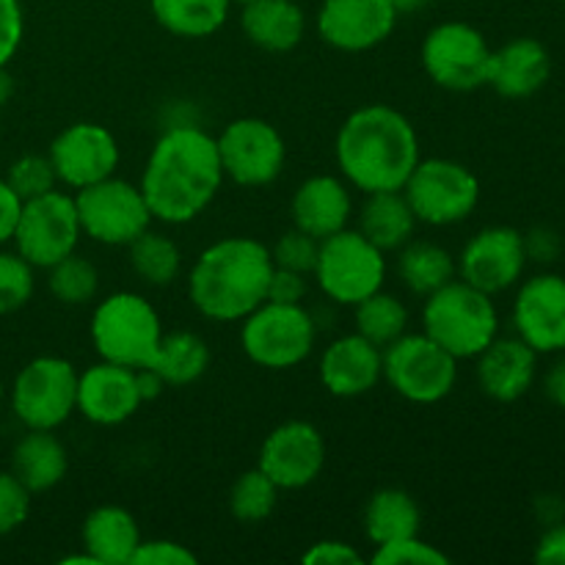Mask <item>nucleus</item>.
I'll return each mask as SVG.
<instances>
[{
	"mask_svg": "<svg viewBox=\"0 0 565 565\" xmlns=\"http://www.w3.org/2000/svg\"><path fill=\"white\" fill-rule=\"evenodd\" d=\"M224 180L215 138L196 125H177L154 141L138 188L154 221L180 226L210 207Z\"/></svg>",
	"mask_w": 565,
	"mask_h": 565,
	"instance_id": "1",
	"label": "nucleus"
},
{
	"mask_svg": "<svg viewBox=\"0 0 565 565\" xmlns=\"http://www.w3.org/2000/svg\"><path fill=\"white\" fill-rule=\"evenodd\" d=\"M342 180L367 193L403 191L417 163L419 136L412 119L384 103L364 105L342 121L334 141Z\"/></svg>",
	"mask_w": 565,
	"mask_h": 565,
	"instance_id": "2",
	"label": "nucleus"
},
{
	"mask_svg": "<svg viewBox=\"0 0 565 565\" xmlns=\"http://www.w3.org/2000/svg\"><path fill=\"white\" fill-rule=\"evenodd\" d=\"M274 274L270 248L254 237L232 235L210 243L188 274L191 303L215 323H237L268 301Z\"/></svg>",
	"mask_w": 565,
	"mask_h": 565,
	"instance_id": "3",
	"label": "nucleus"
},
{
	"mask_svg": "<svg viewBox=\"0 0 565 565\" xmlns=\"http://www.w3.org/2000/svg\"><path fill=\"white\" fill-rule=\"evenodd\" d=\"M423 331L458 362L475 359L500 337L494 296L456 276L445 287L425 296Z\"/></svg>",
	"mask_w": 565,
	"mask_h": 565,
	"instance_id": "4",
	"label": "nucleus"
},
{
	"mask_svg": "<svg viewBox=\"0 0 565 565\" xmlns=\"http://www.w3.org/2000/svg\"><path fill=\"white\" fill-rule=\"evenodd\" d=\"M160 315L141 292H110L94 307L92 345L103 362L147 367L163 340Z\"/></svg>",
	"mask_w": 565,
	"mask_h": 565,
	"instance_id": "5",
	"label": "nucleus"
},
{
	"mask_svg": "<svg viewBox=\"0 0 565 565\" xmlns=\"http://www.w3.org/2000/svg\"><path fill=\"white\" fill-rule=\"evenodd\" d=\"M312 276L329 301L356 307L367 296L384 290L386 254L362 232L345 226L320 241Z\"/></svg>",
	"mask_w": 565,
	"mask_h": 565,
	"instance_id": "6",
	"label": "nucleus"
},
{
	"mask_svg": "<svg viewBox=\"0 0 565 565\" xmlns=\"http://www.w3.org/2000/svg\"><path fill=\"white\" fill-rule=\"evenodd\" d=\"M241 323L243 353L265 370L298 367L307 362L318 340V326L303 303L265 301Z\"/></svg>",
	"mask_w": 565,
	"mask_h": 565,
	"instance_id": "7",
	"label": "nucleus"
},
{
	"mask_svg": "<svg viewBox=\"0 0 565 565\" xmlns=\"http://www.w3.org/2000/svg\"><path fill=\"white\" fill-rule=\"evenodd\" d=\"M384 381L408 403L430 406L456 390L458 359L428 334H403L384 348Z\"/></svg>",
	"mask_w": 565,
	"mask_h": 565,
	"instance_id": "8",
	"label": "nucleus"
},
{
	"mask_svg": "<svg viewBox=\"0 0 565 565\" xmlns=\"http://www.w3.org/2000/svg\"><path fill=\"white\" fill-rule=\"evenodd\" d=\"M419 224L452 226L467 221L480 204V180L472 169L450 158L419 160L403 185Z\"/></svg>",
	"mask_w": 565,
	"mask_h": 565,
	"instance_id": "9",
	"label": "nucleus"
},
{
	"mask_svg": "<svg viewBox=\"0 0 565 565\" xmlns=\"http://www.w3.org/2000/svg\"><path fill=\"white\" fill-rule=\"evenodd\" d=\"M83 230L77 221L75 196L64 191H47L20 204L14 224V252L33 268H53L64 257L77 252Z\"/></svg>",
	"mask_w": 565,
	"mask_h": 565,
	"instance_id": "10",
	"label": "nucleus"
},
{
	"mask_svg": "<svg viewBox=\"0 0 565 565\" xmlns=\"http://www.w3.org/2000/svg\"><path fill=\"white\" fill-rule=\"evenodd\" d=\"M11 412L28 430H55L77 412V370L70 359L36 356L11 384Z\"/></svg>",
	"mask_w": 565,
	"mask_h": 565,
	"instance_id": "11",
	"label": "nucleus"
},
{
	"mask_svg": "<svg viewBox=\"0 0 565 565\" xmlns=\"http://www.w3.org/2000/svg\"><path fill=\"white\" fill-rule=\"evenodd\" d=\"M75 207L83 235L103 246H130L154 221L141 188L116 174L75 191Z\"/></svg>",
	"mask_w": 565,
	"mask_h": 565,
	"instance_id": "12",
	"label": "nucleus"
},
{
	"mask_svg": "<svg viewBox=\"0 0 565 565\" xmlns=\"http://www.w3.org/2000/svg\"><path fill=\"white\" fill-rule=\"evenodd\" d=\"M491 53L483 33L469 22H441L423 39V70L447 92H475L489 83Z\"/></svg>",
	"mask_w": 565,
	"mask_h": 565,
	"instance_id": "13",
	"label": "nucleus"
},
{
	"mask_svg": "<svg viewBox=\"0 0 565 565\" xmlns=\"http://www.w3.org/2000/svg\"><path fill=\"white\" fill-rule=\"evenodd\" d=\"M226 180L243 188H265L281 174L287 147L281 132L259 116L230 121L215 138Z\"/></svg>",
	"mask_w": 565,
	"mask_h": 565,
	"instance_id": "14",
	"label": "nucleus"
},
{
	"mask_svg": "<svg viewBox=\"0 0 565 565\" xmlns=\"http://www.w3.org/2000/svg\"><path fill=\"white\" fill-rule=\"evenodd\" d=\"M527 241L513 226H486L463 246L458 276L478 290L497 296L522 281L527 268Z\"/></svg>",
	"mask_w": 565,
	"mask_h": 565,
	"instance_id": "15",
	"label": "nucleus"
},
{
	"mask_svg": "<svg viewBox=\"0 0 565 565\" xmlns=\"http://www.w3.org/2000/svg\"><path fill=\"white\" fill-rule=\"evenodd\" d=\"M257 467L281 491L312 486L326 467V439L307 419H290L265 436Z\"/></svg>",
	"mask_w": 565,
	"mask_h": 565,
	"instance_id": "16",
	"label": "nucleus"
},
{
	"mask_svg": "<svg viewBox=\"0 0 565 565\" xmlns=\"http://www.w3.org/2000/svg\"><path fill=\"white\" fill-rule=\"evenodd\" d=\"M50 163L61 185L81 191L116 174L119 143L108 127L97 121H75L64 127L50 143Z\"/></svg>",
	"mask_w": 565,
	"mask_h": 565,
	"instance_id": "17",
	"label": "nucleus"
},
{
	"mask_svg": "<svg viewBox=\"0 0 565 565\" xmlns=\"http://www.w3.org/2000/svg\"><path fill=\"white\" fill-rule=\"evenodd\" d=\"M513 329L535 353L565 351V279L539 274L522 281L513 301Z\"/></svg>",
	"mask_w": 565,
	"mask_h": 565,
	"instance_id": "18",
	"label": "nucleus"
},
{
	"mask_svg": "<svg viewBox=\"0 0 565 565\" xmlns=\"http://www.w3.org/2000/svg\"><path fill=\"white\" fill-rule=\"evenodd\" d=\"M397 11L390 0H323L318 33L342 53H367L392 36Z\"/></svg>",
	"mask_w": 565,
	"mask_h": 565,
	"instance_id": "19",
	"label": "nucleus"
},
{
	"mask_svg": "<svg viewBox=\"0 0 565 565\" xmlns=\"http://www.w3.org/2000/svg\"><path fill=\"white\" fill-rule=\"evenodd\" d=\"M136 370L121 364L103 362L77 373V414L94 425L114 428L127 423L141 406Z\"/></svg>",
	"mask_w": 565,
	"mask_h": 565,
	"instance_id": "20",
	"label": "nucleus"
},
{
	"mask_svg": "<svg viewBox=\"0 0 565 565\" xmlns=\"http://www.w3.org/2000/svg\"><path fill=\"white\" fill-rule=\"evenodd\" d=\"M320 384L334 397H362L384 379V348L373 345L362 334H345L329 342L320 356Z\"/></svg>",
	"mask_w": 565,
	"mask_h": 565,
	"instance_id": "21",
	"label": "nucleus"
},
{
	"mask_svg": "<svg viewBox=\"0 0 565 565\" xmlns=\"http://www.w3.org/2000/svg\"><path fill=\"white\" fill-rule=\"evenodd\" d=\"M475 359H478V384L491 401L516 403L533 390L539 353L519 337H497Z\"/></svg>",
	"mask_w": 565,
	"mask_h": 565,
	"instance_id": "22",
	"label": "nucleus"
},
{
	"mask_svg": "<svg viewBox=\"0 0 565 565\" xmlns=\"http://www.w3.org/2000/svg\"><path fill=\"white\" fill-rule=\"evenodd\" d=\"M292 226L307 235L323 237L337 235L351 224L353 196L351 185L342 177L315 174L296 188L290 202Z\"/></svg>",
	"mask_w": 565,
	"mask_h": 565,
	"instance_id": "23",
	"label": "nucleus"
},
{
	"mask_svg": "<svg viewBox=\"0 0 565 565\" xmlns=\"http://www.w3.org/2000/svg\"><path fill=\"white\" fill-rule=\"evenodd\" d=\"M550 75V50L539 39L519 36L491 53V70L486 86H491L505 99H527L546 86Z\"/></svg>",
	"mask_w": 565,
	"mask_h": 565,
	"instance_id": "24",
	"label": "nucleus"
},
{
	"mask_svg": "<svg viewBox=\"0 0 565 565\" xmlns=\"http://www.w3.org/2000/svg\"><path fill=\"white\" fill-rule=\"evenodd\" d=\"M248 42L268 53H290L307 31V17L296 0H248L241 14Z\"/></svg>",
	"mask_w": 565,
	"mask_h": 565,
	"instance_id": "25",
	"label": "nucleus"
},
{
	"mask_svg": "<svg viewBox=\"0 0 565 565\" xmlns=\"http://www.w3.org/2000/svg\"><path fill=\"white\" fill-rule=\"evenodd\" d=\"M141 544V530L127 508L99 505L83 522V550L97 565H127Z\"/></svg>",
	"mask_w": 565,
	"mask_h": 565,
	"instance_id": "26",
	"label": "nucleus"
},
{
	"mask_svg": "<svg viewBox=\"0 0 565 565\" xmlns=\"http://www.w3.org/2000/svg\"><path fill=\"white\" fill-rule=\"evenodd\" d=\"M66 469H70V456L64 441L53 430H28L11 452V472L25 483L31 494L55 489L66 478Z\"/></svg>",
	"mask_w": 565,
	"mask_h": 565,
	"instance_id": "27",
	"label": "nucleus"
},
{
	"mask_svg": "<svg viewBox=\"0 0 565 565\" xmlns=\"http://www.w3.org/2000/svg\"><path fill=\"white\" fill-rule=\"evenodd\" d=\"M417 224V215L403 191L367 193L362 210H359V232L384 254L406 246L414 237Z\"/></svg>",
	"mask_w": 565,
	"mask_h": 565,
	"instance_id": "28",
	"label": "nucleus"
},
{
	"mask_svg": "<svg viewBox=\"0 0 565 565\" xmlns=\"http://www.w3.org/2000/svg\"><path fill=\"white\" fill-rule=\"evenodd\" d=\"M423 513L417 500L403 489H381L364 508V533L375 546L419 535Z\"/></svg>",
	"mask_w": 565,
	"mask_h": 565,
	"instance_id": "29",
	"label": "nucleus"
},
{
	"mask_svg": "<svg viewBox=\"0 0 565 565\" xmlns=\"http://www.w3.org/2000/svg\"><path fill=\"white\" fill-rule=\"evenodd\" d=\"M397 276L417 296H430L458 276V263L434 241H408L397 248Z\"/></svg>",
	"mask_w": 565,
	"mask_h": 565,
	"instance_id": "30",
	"label": "nucleus"
},
{
	"mask_svg": "<svg viewBox=\"0 0 565 565\" xmlns=\"http://www.w3.org/2000/svg\"><path fill=\"white\" fill-rule=\"evenodd\" d=\"M163 31L180 39H204L221 31L232 0H149Z\"/></svg>",
	"mask_w": 565,
	"mask_h": 565,
	"instance_id": "31",
	"label": "nucleus"
},
{
	"mask_svg": "<svg viewBox=\"0 0 565 565\" xmlns=\"http://www.w3.org/2000/svg\"><path fill=\"white\" fill-rule=\"evenodd\" d=\"M147 367L158 370L166 386H188L207 373L210 345L193 331H171L163 334Z\"/></svg>",
	"mask_w": 565,
	"mask_h": 565,
	"instance_id": "32",
	"label": "nucleus"
},
{
	"mask_svg": "<svg viewBox=\"0 0 565 565\" xmlns=\"http://www.w3.org/2000/svg\"><path fill=\"white\" fill-rule=\"evenodd\" d=\"M130 265L141 281L149 287H166L180 276L182 254L180 246L163 232L147 230L130 243Z\"/></svg>",
	"mask_w": 565,
	"mask_h": 565,
	"instance_id": "33",
	"label": "nucleus"
},
{
	"mask_svg": "<svg viewBox=\"0 0 565 565\" xmlns=\"http://www.w3.org/2000/svg\"><path fill=\"white\" fill-rule=\"evenodd\" d=\"M356 334H362L364 340H370L373 345L386 348L390 342H395L397 337L406 334L408 329V309L401 298H395L392 292H373L364 301H359L356 307Z\"/></svg>",
	"mask_w": 565,
	"mask_h": 565,
	"instance_id": "34",
	"label": "nucleus"
},
{
	"mask_svg": "<svg viewBox=\"0 0 565 565\" xmlns=\"http://www.w3.org/2000/svg\"><path fill=\"white\" fill-rule=\"evenodd\" d=\"M281 489L263 472L248 469L232 483L230 489V513L243 524H259L276 511Z\"/></svg>",
	"mask_w": 565,
	"mask_h": 565,
	"instance_id": "35",
	"label": "nucleus"
},
{
	"mask_svg": "<svg viewBox=\"0 0 565 565\" xmlns=\"http://www.w3.org/2000/svg\"><path fill=\"white\" fill-rule=\"evenodd\" d=\"M47 287L55 301L66 307H83L94 301L99 292V274L94 263H88L81 254H70L53 268H47Z\"/></svg>",
	"mask_w": 565,
	"mask_h": 565,
	"instance_id": "36",
	"label": "nucleus"
},
{
	"mask_svg": "<svg viewBox=\"0 0 565 565\" xmlns=\"http://www.w3.org/2000/svg\"><path fill=\"white\" fill-rule=\"evenodd\" d=\"M3 180L17 193L20 202H28V199H36L58 188V177H55L53 163H50V154H22L20 160L9 166V174Z\"/></svg>",
	"mask_w": 565,
	"mask_h": 565,
	"instance_id": "37",
	"label": "nucleus"
},
{
	"mask_svg": "<svg viewBox=\"0 0 565 565\" xmlns=\"http://www.w3.org/2000/svg\"><path fill=\"white\" fill-rule=\"evenodd\" d=\"M33 265L17 252H0V318L25 307L33 296Z\"/></svg>",
	"mask_w": 565,
	"mask_h": 565,
	"instance_id": "38",
	"label": "nucleus"
},
{
	"mask_svg": "<svg viewBox=\"0 0 565 565\" xmlns=\"http://www.w3.org/2000/svg\"><path fill=\"white\" fill-rule=\"evenodd\" d=\"M318 248H320L318 237L307 235V232L292 226L290 232H285V235L274 243V248H270V259H274L276 268L298 270V274L312 276L315 263H318Z\"/></svg>",
	"mask_w": 565,
	"mask_h": 565,
	"instance_id": "39",
	"label": "nucleus"
},
{
	"mask_svg": "<svg viewBox=\"0 0 565 565\" xmlns=\"http://www.w3.org/2000/svg\"><path fill=\"white\" fill-rule=\"evenodd\" d=\"M375 565H447L450 557L434 544L423 541L419 535H408V539L390 541V544L375 546L373 555Z\"/></svg>",
	"mask_w": 565,
	"mask_h": 565,
	"instance_id": "40",
	"label": "nucleus"
},
{
	"mask_svg": "<svg viewBox=\"0 0 565 565\" xmlns=\"http://www.w3.org/2000/svg\"><path fill=\"white\" fill-rule=\"evenodd\" d=\"M31 513V491L14 472H0V535L22 527Z\"/></svg>",
	"mask_w": 565,
	"mask_h": 565,
	"instance_id": "41",
	"label": "nucleus"
},
{
	"mask_svg": "<svg viewBox=\"0 0 565 565\" xmlns=\"http://www.w3.org/2000/svg\"><path fill=\"white\" fill-rule=\"evenodd\" d=\"M199 557L193 555V550H188L185 544H177V541L154 539L138 544L136 555H132L130 565H196Z\"/></svg>",
	"mask_w": 565,
	"mask_h": 565,
	"instance_id": "42",
	"label": "nucleus"
},
{
	"mask_svg": "<svg viewBox=\"0 0 565 565\" xmlns=\"http://www.w3.org/2000/svg\"><path fill=\"white\" fill-rule=\"evenodd\" d=\"M22 31H25V17L20 0H0V70L9 66L20 50Z\"/></svg>",
	"mask_w": 565,
	"mask_h": 565,
	"instance_id": "43",
	"label": "nucleus"
},
{
	"mask_svg": "<svg viewBox=\"0 0 565 565\" xmlns=\"http://www.w3.org/2000/svg\"><path fill=\"white\" fill-rule=\"evenodd\" d=\"M307 565H362L364 557L345 541H318L301 555Z\"/></svg>",
	"mask_w": 565,
	"mask_h": 565,
	"instance_id": "44",
	"label": "nucleus"
},
{
	"mask_svg": "<svg viewBox=\"0 0 565 565\" xmlns=\"http://www.w3.org/2000/svg\"><path fill=\"white\" fill-rule=\"evenodd\" d=\"M307 274H298V270L276 268L270 274L268 281V301L276 303H301L307 296Z\"/></svg>",
	"mask_w": 565,
	"mask_h": 565,
	"instance_id": "45",
	"label": "nucleus"
},
{
	"mask_svg": "<svg viewBox=\"0 0 565 565\" xmlns=\"http://www.w3.org/2000/svg\"><path fill=\"white\" fill-rule=\"evenodd\" d=\"M535 563L565 565V524H552L535 546Z\"/></svg>",
	"mask_w": 565,
	"mask_h": 565,
	"instance_id": "46",
	"label": "nucleus"
},
{
	"mask_svg": "<svg viewBox=\"0 0 565 565\" xmlns=\"http://www.w3.org/2000/svg\"><path fill=\"white\" fill-rule=\"evenodd\" d=\"M20 199L17 193L6 185V180H0V246L11 241L14 235L17 215H20Z\"/></svg>",
	"mask_w": 565,
	"mask_h": 565,
	"instance_id": "47",
	"label": "nucleus"
},
{
	"mask_svg": "<svg viewBox=\"0 0 565 565\" xmlns=\"http://www.w3.org/2000/svg\"><path fill=\"white\" fill-rule=\"evenodd\" d=\"M544 395L552 406L565 408V356L557 359L544 375Z\"/></svg>",
	"mask_w": 565,
	"mask_h": 565,
	"instance_id": "48",
	"label": "nucleus"
},
{
	"mask_svg": "<svg viewBox=\"0 0 565 565\" xmlns=\"http://www.w3.org/2000/svg\"><path fill=\"white\" fill-rule=\"evenodd\" d=\"M136 381H138V392H141V401H158L166 390V381L160 379L158 370L152 367H138L136 370Z\"/></svg>",
	"mask_w": 565,
	"mask_h": 565,
	"instance_id": "49",
	"label": "nucleus"
},
{
	"mask_svg": "<svg viewBox=\"0 0 565 565\" xmlns=\"http://www.w3.org/2000/svg\"><path fill=\"white\" fill-rule=\"evenodd\" d=\"M390 3H392V9L397 11V17H401V14H414V11H423L430 0H390Z\"/></svg>",
	"mask_w": 565,
	"mask_h": 565,
	"instance_id": "50",
	"label": "nucleus"
},
{
	"mask_svg": "<svg viewBox=\"0 0 565 565\" xmlns=\"http://www.w3.org/2000/svg\"><path fill=\"white\" fill-rule=\"evenodd\" d=\"M9 94H11V77L6 75V66H3V70H0V105L9 99Z\"/></svg>",
	"mask_w": 565,
	"mask_h": 565,
	"instance_id": "51",
	"label": "nucleus"
},
{
	"mask_svg": "<svg viewBox=\"0 0 565 565\" xmlns=\"http://www.w3.org/2000/svg\"><path fill=\"white\" fill-rule=\"evenodd\" d=\"M3 392H6L3 390V379H0V403H3Z\"/></svg>",
	"mask_w": 565,
	"mask_h": 565,
	"instance_id": "52",
	"label": "nucleus"
},
{
	"mask_svg": "<svg viewBox=\"0 0 565 565\" xmlns=\"http://www.w3.org/2000/svg\"><path fill=\"white\" fill-rule=\"evenodd\" d=\"M232 3H248V0H232Z\"/></svg>",
	"mask_w": 565,
	"mask_h": 565,
	"instance_id": "53",
	"label": "nucleus"
},
{
	"mask_svg": "<svg viewBox=\"0 0 565 565\" xmlns=\"http://www.w3.org/2000/svg\"><path fill=\"white\" fill-rule=\"evenodd\" d=\"M563 3H565V0H563Z\"/></svg>",
	"mask_w": 565,
	"mask_h": 565,
	"instance_id": "54",
	"label": "nucleus"
}]
</instances>
